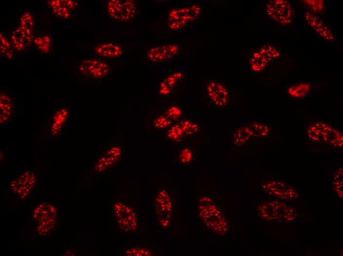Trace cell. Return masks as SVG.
<instances>
[{
    "label": "cell",
    "instance_id": "cell-1",
    "mask_svg": "<svg viewBox=\"0 0 343 256\" xmlns=\"http://www.w3.org/2000/svg\"><path fill=\"white\" fill-rule=\"evenodd\" d=\"M112 212L115 222L122 233L134 235L139 232L140 217L132 205L116 196L112 203Z\"/></svg>",
    "mask_w": 343,
    "mask_h": 256
},
{
    "label": "cell",
    "instance_id": "cell-2",
    "mask_svg": "<svg viewBox=\"0 0 343 256\" xmlns=\"http://www.w3.org/2000/svg\"><path fill=\"white\" fill-rule=\"evenodd\" d=\"M267 13L274 21L283 25L290 24L294 15L292 6L285 0L268 1L267 5Z\"/></svg>",
    "mask_w": 343,
    "mask_h": 256
},
{
    "label": "cell",
    "instance_id": "cell-3",
    "mask_svg": "<svg viewBox=\"0 0 343 256\" xmlns=\"http://www.w3.org/2000/svg\"><path fill=\"white\" fill-rule=\"evenodd\" d=\"M200 12L197 6L173 9L168 17V26L171 30H180L198 17Z\"/></svg>",
    "mask_w": 343,
    "mask_h": 256
},
{
    "label": "cell",
    "instance_id": "cell-4",
    "mask_svg": "<svg viewBox=\"0 0 343 256\" xmlns=\"http://www.w3.org/2000/svg\"><path fill=\"white\" fill-rule=\"evenodd\" d=\"M107 12L113 19L126 22L133 19L137 12V7L133 1L110 0L107 2Z\"/></svg>",
    "mask_w": 343,
    "mask_h": 256
},
{
    "label": "cell",
    "instance_id": "cell-5",
    "mask_svg": "<svg viewBox=\"0 0 343 256\" xmlns=\"http://www.w3.org/2000/svg\"><path fill=\"white\" fill-rule=\"evenodd\" d=\"M205 94L215 107L223 109L228 104V90L223 84L219 81H208L205 86Z\"/></svg>",
    "mask_w": 343,
    "mask_h": 256
},
{
    "label": "cell",
    "instance_id": "cell-6",
    "mask_svg": "<svg viewBox=\"0 0 343 256\" xmlns=\"http://www.w3.org/2000/svg\"><path fill=\"white\" fill-rule=\"evenodd\" d=\"M154 204L158 220H170L174 211L175 202L167 190L161 189L158 192L154 199Z\"/></svg>",
    "mask_w": 343,
    "mask_h": 256
},
{
    "label": "cell",
    "instance_id": "cell-7",
    "mask_svg": "<svg viewBox=\"0 0 343 256\" xmlns=\"http://www.w3.org/2000/svg\"><path fill=\"white\" fill-rule=\"evenodd\" d=\"M80 72L85 76L95 79H101L107 76L110 67L108 64L98 59L83 61L79 66Z\"/></svg>",
    "mask_w": 343,
    "mask_h": 256
},
{
    "label": "cell",
    "instance_id": "cell-8",
    "mask_svg": "<svg viewBox=\"0 0 343 256\" xmlns=\"http://www.w3.org/2000/svg\"><path fill=\"white\" fill-rule=\"evenodd\" d=\"M179 51L180 48L177 44H164L150 49L147 53V57L152 62L159 63L173 58Z\"/></svg>",
    "mask_w": 343,
    "mask_h": 256
},
{
    "label": "cell",
    "instance_id": "cell-9",
    "mask_svg": "<svg viewBox=\"0 0 343 256\" xmlns=\"http://www.w3.org/2000/svg\"><path fill=\"white\" fill-rule=\"evenodd\" d=\"M70 115L69 109L62 108L56 111L50 119L48 136L57 137L63 132Z\"/></svg>",
    "mask_w": 343,
    "mask_h": 256
},
{
    "label": "cell",
    "instance_id": "cell-10",
    "mask_svg": "<svg viewBox=\"0 0 343 256\" xmlns=\"http://www.w3.org/2000/svg\"><path fill=\"white\" fill-rule=\"evenodd\" d=\"M305 18L309 25L322 37L328 40L334 39L331 30L320 18L309 12L305 14Z\"/></svg>",
    "mask_w": 343,
    "mask_h": 256
},
{
    "label": "cell",
    "instance_id": "cell-11",
    "mask_svg": "<svg viewBox=\"0 0 343 256\" xmlns=\"http://www.w3.org/2000/svg\"><path fill=\"white\" fill-rule=\"evenodd\" d=\"M0 108H1V126H5L15 113L13 101L7 94L2 92L0 97Z\"/></svg>",
    "mask_w": 343,
    "mask_h": 256
},
{
    "label": "cell",
    "instance_id": "cell-12",
    "mask_svg": "<svg viewBox=\"0 0 343 256\" xmlns=\"http://www.w3.org/2000/svg\"><path fill=\"white\" fill-rule=\"evenodd\" d=\"M96 53L105 58H116L123 54L122 48L114 42H103L95 47Z\"/></svg>",
    "mask_w": 343,
    "mask_h": 256
},
{
    "label": "cell",
    "instance_id": "cell-13",
    "mask_svg": "<svg viewBox=\"0 0 343 256\" xmlns=\"http://www.w3.org/2000/svg\"><path fill=\"white\" fill-rule=\"evenodd\" d=\"M264 47L255 53L250 60L252 70L255 72L263 71L272 60Z\"/></svg>",
    "mask_w": 343,
    "mask_h": 256
},
{
    "label": "cell",
    "instance_id": "cell-14",
    "mask_svg": "<svg viewBox=\"0 0 343 256\" xmlns=\"http://www.w3.org/2000/svg\"><path fill=\"white\" fill-rule=\"evenodd\" d=\"M182 76L180 72H176L166 76L161 82L159 93L164 95L170 94L177 82L182 77Z\"/></svg>",
    "mask_w": 343,
    "mask_h": 256
},
{
    "label": "cell",
    "instance_id": "cell-15",
    "mask_svg": "<svg viewBox=\"0 0 343 256\" xmlns=\"http://www.w3.org/2000/svg\"><path fill=\"white\" fill-rule=\"evenodd\" d=\"M53 13L58 17L67 19L70 17V9L66 0H52L48 2Z\"/></svg>",
    "mask_w": 343,
    "mask_h": 256
},
{
    "label": "cell",
    "instance_id": "cell-16",
    "mask_svg": "<svg viewBox=\"0 0 343 256\" xmlns=\"http://www.w3.org/2000/svg\"><path fill=\"white\" fill-rule=\"evenodd\" d=\"M11 39L13 47L18 51H24L31 44L19 26L13 32Z\"/></svg>",
    "mask_w": 343,
    "mask_h": 256
},
{
    "label": "cell",
    "instance_id": "cell-17",
    "mask_svg": "<svg viewBox=\"0 0 343 256\" xmlns=\"http://www.w3.org/2000/svg\"><path fill=\"white\" fill-rule=\"evenodd\" d=\"M252 137L248 127L242 126L234 133L231 139V145L234 146H240L248 142Z\"/></svg>",
    "mask_w": 343,
    "mask_h": 256
},
{
    "label": "cell",
    "instance_id": "cell-18",
    "mask_svg": "<svg viewBox=\"0 0 343 256\" xmlns=\"http://www.w3.org/2000/svg\"><path fill=\"white\" fill-rule=\"evenodd\" d=\"M19 27L25 35L30 39H33L34 22L32 16L28 12L23 13Z\"/></svg>",
    "mask_w": 343,
    "mask_h": 256
},
{
    "label": "cell",
    "instance_id": "cell-19",
    "mask_svg": "<svg viewBox=\"0 0 343 256\" xmlns=\"http://www.w3.org/2000/svg\"><path fill=\"white\" fill-rule=\"evenodd\" d=\"M165 132L167 140L177 143L182 142L185 136L179 122L174 123Z\"/></svg>",
    "mask_w": 343,
    "mask_h": 256
},
{
    "label": "cell",
    "instance_id": "cell-20",
    "mask_svg": "<svg viewBox=\"0 0 343 256\" xmlns=\"http://www.w3.org/2000/svg\"><path fill=\"white\" fill-rule=\"evenodd\" d=\"M179 123L185 136L193 137L198 134L199 124L195 120L185 118L180 121Z\"/></svg>",
    "mask_w": 343,
    "mask_h": 256
},
{
    "label": "cell",
    "instance_id": "cell-21",
    "mask_svg": "<svg viewBox=\"0 0 343 256\" xmlns=\"http://www.w3.org/2000/svg\"><path fill=\"white\" fill-rule=\"evenodd\" d=\"M248 126L252 137L265 139L269 133L268 127L264 123L252 122Z\"/></svg>",
    "mask_w": 343,
    "mask_h": 256
},
{
    "label": "cell",
    "instance_id": "cell-22",
    "mask_svg": "<svg viewBox=\"0 0 343 256\" xmlns=\"http://www.w3.org/2000/svg\"><path fill=\"white\" fill-rule=\"evenodd\" d=\"M311 89L310 84L302 83L293 85L287 91L288 94L294 98H303L309 92Z\"/></svg>",
    "mask_w": 343,
    "mask_h": 256
},
{
    "label": "cell",
    "instance_id": "cell-23",
    "mask_svg": "<svg viewBox=\"0 0 343 256\" xmlns=\"http://www.w3.org/2000/svg\"><path fill=\"white\" fill-rule=\"evenodd\" d=\"M174 123L164 114L153 118L151 121V127L157 131H166Z\"/></svg>",
    "mask_w": 343,
    "mask_h": 256
},
{
    "label": "cell",
    "instance_id": "cell-24",
    "mask_svg": "<svg viewBox=\"0 0 343 256\" xmlns=\"http://www.w3.org/2000/svg\"><path fill=\"white\" fill-rule=\"evenodd\" d=\"M35 45L41 53L48 54L51 49L52 40L48 36H41L36 37L33 40Z\"/></svg>",
    "mask_w": 343,
    "mask_h": 256
},
{
    "label": "cell",
    "instance_id": "cell-25",
    "mask_svg": "<svg viewBox=\"0 0 343 256\" xmlns=\"http://www.w3.org/2000/svg\"><path fill=\"white\" fill-rule=\"evenodd\" d=\"M0 53L6 58L12 59L14 56V52L10 41L2 34H0Z\"/></svg>",
    "mask_w": 343,
    "mask_h": 256
},
{
    "label": "cell",
    "instance_id": "cell-26",
    "mask_svg": "<svg viewBox=\"0 0 343 256\" xmlns=\"http://www.w3.org/2000/svg\"><path fill=\"white\" fill-rule=\"evenodd\" d=\"M125 255L130 256H150L153 255L149 247L139 245L126 249Z\"/></svg>",
    "mask_w": 343,
    "mask_h": 256
},
{
    "label": "cell",
    "instance_id": "cell-27",
    "mask_svg": "<svg viewBox=\"0 0 343 256\" xmlns=\"http://www.w3.org/2000/svg\"><path fill=\"white\" fill-rule=\"evenodd\" d=\"M163 114L173 123L179 122L182 120V110L177 106L173 105L168 107Z\"/></svg>",
    "mask_w": 343,
    "mask_h": 256
},
{
    "label": "cell",
    "instance_id": "cell-28",
    "mask_svg": "<svg viewBox=\"0 0 343 256\" xmlns=\"http://www.w3.org/2000/svg\"><path fill=\"white\" fill-rule=\"evenodd\" d=\"M194 159L193 149L190 147H186L182 149L178 155V160L180 164L187 165L192 163Z\"/></svg>",
    "mask_w": 343,
    "mask_h": 256
},
{
    "label": "cell",
    "instance_id": "cell-29",
    "mask_svg": "<svg viewBox=\"0 0 343 256\" xmlns=\"http://www.w3.org/2000/svg\"><path fill=\"white\" fill-rule=\"evenodd\" d=\"M308 134L311 141L317 142L321 141L322 133L320 123L311 125L308 128Z\"/></svg>",
    "mask_w": 343,
    "mask_h": 256
},
{
    "label": "cell",
    "instance_id": "cell-30",
    "mask_svg": "<svg viewBox=\"0 0 343 256\" xmlns=\"http://www.w3.org/2000/svg\"><path fill=\"white\" fill-rule=\"evenodd\" d=\"M124 147L121 144L110 147L105 153V155L120 159L123 156Z\"/></svg>",
    "mask_w": 343,
    "mask_h": 256
},
{
    "label": "cell",
    "instance_id": "cell-31",
    "mask_svg": "<svg viewBox=\"0 0 343 256\" xmlns=\"http://www.w3.org/2000/svg\"><path fill=\"white\" fill-rule=\"evenodd\" d=\"M303 2L314 13H321L324 8V2L323 0H306Z\"/></svg>",
    "mask_w": 343,
    "mask_h": 256
}]
</instances>
